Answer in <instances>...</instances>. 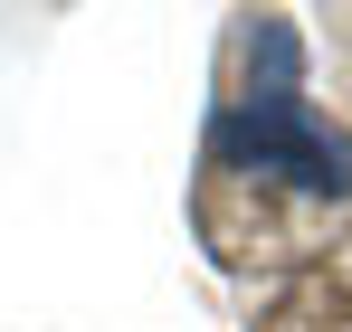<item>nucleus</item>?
I'll return each mask as SVG.
<instances>
[{
  "label": "nucleus",
  "mask_w": 352,
  "mask_h": 332,
  "mask_svg": "<svg viewBox=\"0 0 352 332\" xmlns=\"http://www.w3.org/2000/svg\"><path fill=\"white\" fill-rule=\"evenodd\" d=\"M200 152H210V180L219 190L352 209V123H333L314 95H219Z\"/></svg>",
  "instance_id": "1"
},
{
  "label": "nucleus",
  "mask_w": 352,
  "mask_h": 332,
  "mask_svg": "<svg viewBox=\"0 0 352 332\" xmlns=\"http://www.w3.org/2000/svg\"><path fill=\"white\" fill-rule=\"evenodd\" d=\"M238 67H248L238 95H305V38H295V19H248Z\"/></svg>",
  "instance_id": "2"
}]
</instances>
